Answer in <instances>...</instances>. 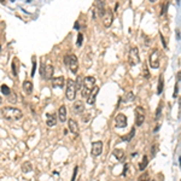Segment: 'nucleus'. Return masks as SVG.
I'll list each match as a JSON object with an SVG mask.
<instances>
[{
  "label": "nucleus",
  "mask_w": 181,
  "mask_h": 181,
  "mask_svg": "<svg viewBox=\"0 0 181 181\" xmlns=\"http://www.w3.org/2000/svg\"><path fill=\"white\" fill-rule=\"evenodd\" d=\"M1 114L3 116L10 120V121H17V120H21L23 117V112L21 111L19 109L17 108H12V106H5L1 109Z\"/></svg>",
  "instance_id": "obj_1"
},
{
  "label": "nucleus",
  "mask_w": 181,
  "mask_h": 181,
  "mask_svg": "<svg viewBox=\"0 0 181 181\" xmlns=\"http://www.w3.org/2000/svg\"><path fill=\"white\" fill-rule=\"evenodd\" d=\"M95 88V79L93 76H87L83 79V85L81 88V94L83 98H86L88 100V98L90 97L93 89Z\"/></svg>",
  "instance_id": "obj_2"
},
{
  "label": "nucleus",
  "mask_w": 181,
  "mask_h": 181,
  "mask_svg": "<svg viewBox=\"0 0 181 181\" xmlns=\"http://www.w3.org/2000/svg\"><path fill=\"white\" fill-rule=\"evenodd\" d=\"M40 75H41L45 80L52 79V76H53V65L48 59H44L41 62V65H40Z\"/></svg>",
  "instance_id": "obj_3"
},
{
  "label": "nucleus",
  "mask_w": 181,
  "mask_h": 181,
  "mask_svg": "<svg viewBox=\"0 0 181 181\" xmlns=\"http://www.w3.org/2000/svg\"><path fill=\"white\" fill-rule=\"evenodd\" d=\"M65 97L68 100H74L76 98V87H75V81L71 79L68 80L67 88H65Z\"/></svg>",
  "instance_id": "obj_4"
},
{
  "label": "nucleus",
  "mask_w": 181,
  "mask_h": 181,
  "mask_svg": "<svg viewBox=\"0 0 181 181\" xmlns=\"http://www.w3.org/2000/svg\"><path fill=\"white\" fill-rule=\"evenodd\" d=\"M128 62L129 64L134 67L140 62V56H139V50L138 47H132L129 50V54H128Z\"/></svg>",
  "instance_id": "obj_5"
},
{
  "label": "nucleus",
  "mask_w": 181,
  "mask_h": 181,
  "mask_svg": "<svg viewBox=\"0 0 181 181\" xmlns=\"http://www.w3.org/2000/svg\"><path fill=\"white\" fill-rule=\"evenodd\" d=\"M102 17H103V23H104V26L109 28L110 26L112 24V21H114V15H112V11L110 10L109 7L105 9V11L104 13L102 15Z\"/></svg>",
  "instance_id": "obj_6"
},
{
  "label": "nucleus",
  "mask_w": 181,
  "mask_h": 181,
  "mask_svg": "<svg viewBox=\"0 0 181 181\" xmlns=\"http://www.w3.org/2000/svg\"><path fill=\"white\" fill-rule=\"evenodd\" d=\"M145 121V110L141 106L135 108V124L141 126Z\"/></svg>",
  "instance_id": "obj_7"
},
{
  "label": "nucleus",
  "mask_w": 181,
  "mask_h": 181,
  "mask_svg": "<svg viewBox=\"0 0 181 181\" xmlns=\"http://www.w3.org/2000/svg\"><path fill=\"white\" fill-rule=\"evenodd\" d=\"M69 57V62H68V65L70 68V71L73 74H77V70H79V60H77V57L75 54H70Z\"/></svg>",
  "instance_id": "obj_8"
},
{
  "label": "nucleus",
  "mask_w": 181,
  "mask_h": 181,
  "mask_svg": "<svg viewBox=\"0 0 181 181\" xmlns=\"http://www.w3.org/2000/svg\"><path fill=\"white\" fill-rule=\"evenodd\" d=\"M149 62H150V65L152 69H157L159 67V54H158L157 50H153V51L151 52Z\"/></svg>",
  "instance_id": "obj_9"
},
{
  "label": "nucleus",
  "mask_w": 181,
  "mask_h": 181,
  "mask_svg": "<svg viewBox=\"0 0 181 181\" xmlns=\"http://www.w3.org/2000/svg\"><path fill=\"white\" fill-rule=\"evenodd\" d=\"M115 126L117 128H124L127 127V117L123 114H118L116 118H115Z\"/></svg>",
  "instance_id": "obj_10"
},
{
  "label": "nucleus",
  "mask_w": 181,
  "mask_h": 181,
  "mask_svg": "<svg viewBox=\"0 0 181 181\" xmlns=\"http://www.w3.org/2000/svg\"><path fill=\"white\" fill-rule=\"evenodd\" d=\"M103 152V143L102 141H94L92 144V156L93 157H97L100 156Z\"/></svg>",
  "instance_id": "obj_11"
},
{
  "label": "nucleus",
  "mask_w": 181,
  "mask_h": 181,
  "mask_svg": "<svg viewBox=\"0 0 181 181\" xmlns=\"http://www.w3.org/2000/svg\"><path fill=\"white\" fill-rule=\"evenodd\" d=\"M65 85V79L63 76H58L52 79V86L53 88H63Z\"/></svg>",
  "instance_id": "obj_12"
},
{
  "label": "nucleus",
  "mask_w": 181,
  "mask_h": 181,
  "mask_svg": "<svg viewBox=\"0 0 181 181\" xmlns=\"http://www.w3.org/2000/svg\"><path fill=\"white\" fill-rule=\"evenodd\" d=\"M73 111L75 114H82L85 111V104H83V102H81V100L75 102L74 105H73Z\"/></svg>",
  "instance_id": "obj_13"
},
{
  "label": "nucleus",
  "mask_w": 181,
  "mask_h": 181,
  "mask_svg": "<svg viewBox=\"0 0 181 181\" xmlns=\"http://www.w3.org/2000/svg\"><path fill=\"white\" fill-rule=\"evenodd\" d=\"M68 124H69V130L73 134H79V124H77V122L75 120H73V118H70L69 121H68Z\"/></svg>",
  "instance_id": "obj_14"
},
{
  "label": "nucleus",
  "mask_w": 181,
  "mask_h": 181,
  "mask_svg": "<svg viewBox=\"0 0 181 181\" xmlns=\"http://www.w3.org/2000/svg\"><path fill=\"white\" fill-rule=\"evenodd\" d=\"M23 90L26 94H32L33 93V82L30 81V80H26V81L23 82Z\"/></svg>",
  "instance_id": "obj_15"
},
{
  "label": "nucleus",
  "mask_w": 181,
  "mask_h": 181,
  "mask_svg": "<svg viewBox=\"0 0 181 181\" xmlns=\"http://www.w3.org/2000/svg\"><path fill=\"white\" fill-rule=\"evenodd\" d=\"M57 123V117L56 114H47V120H46V124L48 127H54Z\"/></svg>",
  "instance_id": "obj_16"
},
{
  "label": "nucleus",
  "mask_w": 181,
  "mask_h": 181,
  "mask_svg": "<svg viewBox=\"0 0 181 181\" xmlns=\"http://www.w3.org/2000/svg\"><path fill=\"white\" fill-rule=\"evenodd\" d=\"M58 118L60 122H65L67 121V108L64 105H62L58 110Z\"/></svg>",
  "instance_id": "obj_17"
},
{
  "label": "nucleus",
  "mask_w": 181,
  "mask_h": 181,
  "mask_svg": "<svg viewBox=\"0 0 181 181\" xmlns=\"http://www.w3.org/2000/svg\"><path fill=\"white\" fill-rule=\"evenodd\" d=\"M112 155H114V157L116 158L117 161H120V162L124 159V156H126V155H124V151L121 150V149H115L114 152H112Z\"/></svg>",
  "instance_id": "obj_18"
},
{
  "label": "nucleus",
  "mask_w": 181,
  "mask_h": 181,
  "mask_svg": "<svg viewBox=\"0 0 181 181\" xmlns=\"http://www.w3.org/2000/svg\"><path fill=\"white\" fill-rule=\"evenodd\" d=\"M21 169H22L23 173H29V172H32V170H33V165H32V163H30V162H24L22 164Z\"/></svg>",
  "instance_id": "obj_19"
},
{
  "label": "nucleus",
  "mask_w": 181,
  "mask_h": 181,
  "mask_svg": "<svg viewBox=\"0 0 181 181\" xmlns=\"http://www.w3.org/2000/svg\"><path fill=\"white\" fill-rule=\"evenodd\" d=\"M147 164H149V158H147V156H144L141 162L139 163V169L140 170H145V168L147 167Z\"/></svg>",
  "instance_id": "obj_20"
},
{
  "label": "nucleus",
  "mask_w": 181,
  "mask_h": 181,
  "mask_svg": "<svg viewBox=\"0 0 181 181\" xmlns=\"http://www.w3.org/2000/svg\"><path fill=\"white\" fill-rule=\"evenodd\" d=\"M134 135H135V128H132V129H130V132H129V134L124 135V137L122 138V140H123V141H130V140L133 139Z\"/></svg>",
  "instance_id": "obj_21"
},
{
  "label": "nucleus",
  "mask_w": 181,
  "mask_h": 181,
  "mask_svg": "<svg viewBox=\"0 0 181 181\" xmlns=\"http://www.w3.org/2000/svg\"><path fill=\"white\" fill-rule=\"evenodd\" d=\"M82 85H83V77L82 76H77V80L75 81V87H76V90H81V88H82Z\"/></svg>",
  "instance_id": "obj_22"
},
{
  "label": "nucleus",
  "mask_w": 181,
  "mask_h": 181,
  "mask_svg": "<svg viewBox=\"0 0 181 181\" xmlns=\"http://www.w3.org/2000/svg\"><path fill=\"white\" fill-rule=\"evenodd\" d=\"M7 100L10 103H12V104H15V103H17V94L13 92V90H11V93H10L9 95H7Z\"/></svg>",
  "instance_id": "obj_23"
},
{
  "label": "nucleus",
  "mask_w": 181,
  "mask_h": 181,
  "mask_svg": "<svg viewBox=\"0 0 181 181\" xmlns=\"http://www.w3.org/2000/svg\"><path fill=\"white\" fill-rule=\"evenodd\" d=\"M98 92H99V88L97 87V89L93 92V94H90V97H89V99L87 100V103L88 104H94V102H95V98H97V94H98Z\"/></svg>",
  "instance_id": "obj_24"
},
{
  "label": "nucleus",
  "mask_w": 181,
  "mask_h": 181,
  "mask_svg": "<svg viewBox=\"0 0 181 181\" xmlns=\"http://www.w3.org/2000/svg\"><path fill=\"white\" fill-rule=\"evenodd\" d=\"M163 92V79H162V76L159 77V80H158V88H157V94H161Z\"/></svg>",
  "instance_id": "obj_25"
},
{
  "label": "nucleus",
  "mask_w": 181,
  "mask_h": 181,
  "mask_svg": "<svg viewBox=\"0 0 181 181\" xmlns=\"http://www.w3.org/2000/svg\"><path fill=\"white\" fill-rule=\"evenodd\" d=\"M133 99H134V94H133L132 92H129V93L123 98V102H124V103H128V102H132Z\"/></svg>",
  "instance_id": "obj_26"
},
{
  "label": "nucleus",
  "mask_w": 181,
  "mask_h": 181,
  "mask_svg": "<svg viewBox=\"0 0 181 181\" xmlns=\"http://www.w3.org/2000/svg\"><path fill=\"white\" fill-rule=\"evenodd\" d=\"M138 181H150V175L147 173H144L139 176V180Z\"/></svg>",
  "instance_id": "obj_27"
},
{
  "label": "nucleus",
  "mask_w": 181,
  "mask_h": 181,
  "mask_svg": "<svg viewBox=\"0 0 181 181\" xmlns=\"http://www.w3.org/2000/svg\"><path fill=\"white\" fill-rule=\"evenodd\" d=\"M1 92H3V94H5V95H9L10 93H11V89H10L6 85H3L1 86Z\"/></svg>",
  "instance_id": "obj_28"
},
{
  "label": "nucleus",
  "mask_w": 181,
  "mask_h": 181,
  "mask_svg": "<svg viewBox=\"0 0 181 181\" xmlns=\"http://www.w3.org/2000/svg\"><path fill=\"white\" fill-rule=\"evenodd\" d=\"M162 105H163V102H161L158 108H157V112H156V118H158L161 116V112H162Z\"/></svg>",
  "instance_id": "obj_29"
},
{
  "label": "nucleus",
  "mask_w": 181,
  "mask_h": 181,
  "mask_svg": "<svg viewBox=\"0 0 181 181\" xmlns=\"http://www.w3.org/2000/svg\"><path fill=\"white\" fill-rule=\"evenodd\" d=\"M16 63H17V58H13V60H12V71H13V74H15V75H17Z\"/></svg>",
  "instance_id": "obj_30"
},
{
  "label": "nucleus",
  "mask_w": 181,
  "mask_h": 181,
  "mask_svg": "<svg viewBox=\"0 0 181 181\" xmlns=\"http://www.w3.org/2000/svg\"><path fill=\"white\" fill-rule=\"evenodd\" d=\"M144 76H145V79H150V71L146 67V64L144 65Z\"/></svg>",
  "instance_id": "obj_31"
},
{
  "label": "nucleus",
  "mask_w": 181,
  "mask_h": 181,
  "mask_svg": "<svg viewBox=\"0 0 181 181\" xmlns=\"http://www.w3.org/2000/svg\"><path fill=\"white\" fill-rule=\"evenodd\" d=\"M157 150H158L157 145H152V149H151V155H152V157H155V155L157 153Z\"/></svg>",
  "instance_id": "obj_32"
},
{
  "label": "nucleus",
  "mask_w": 181,
  "mask_h": 181,
  "mask_svg": "<svg viewBox=\"0 0 181 181\" xmlns=\"http://www.w3.org/2000/svg\"><path fill=\"white\" fill-rule=\"evenodd\" d=\"M77 172H79V167H75V168H74V173H73L71 181H75V179H76V175H77Z\"/></svg>",
  "instance_id": "obj_33"
},
{
  "label": "nucleus",
  "mask_w": 181,
  "mask_h": 181,
  "mask_svg": "<svg viewBox=\"0 0 181 181\" xmlns=\"http://www.w3.org/2000/svg\"><path fill=\"white\" fill-rule=\"evenodd\" d=\"M82 39H83V35L81 33H79V39H77V46H81L82 45Z\"/></svg>",
  "instance_id": "obj_34"
},
{
  "label": "nucleus",
  "mask_w": 181,
  "mask_h": 181,
  "mask_svg": "<svg viewBox=\"0 0 181 181\" xmlns=\"http://www.w3.org/2000/svg\"><path fill=\"white\" fill-rule=\"evenodd\" d=\"M35 70H36V62H35V59H33V70H32V76H34Z\"/></svg>",
  "instance_id": "obj_35"
},
{
  "label": "nucleus",
  "mask_w": 181,
  "mask_h": 181,
  "mask_svg": "<svg viewBox=\"0 0 181 181\" xmlns=\"http://www.w3.org/2000/svg\"><path fill=\"white\" fill-rule=\"evenodd\" d=\"M178 92H179V85L176 83V85H175V90H174V93H173V97L174 98L178 95Z\"/></svg>",
  "instance_id": "obj_36"
},
{
  "label": "nucleus",
  "mask_w": 181,
  "mask_h": 181,
  "mask_svg": "<svg viewBox=\"0 0 181 181\" xmlns=\"http://www.w3.org/2000/svg\"><path fill=\"white\" fill-rule=\"evenodd\" d=\"M161 35V39H162V44H163V46L164 47H167V42H165V40H164V38H163V35L162 34H159Z\"/></svg>",
  "instance_id": "obj_37"
},
{
  "label": "nucleus",
  "mask_w": 181,
  "mask_h": 181,
  "mask_svg": "<svg viewBox=\"0 0 181 181\" xmlns=\"http://www.w3.org/2000/svg\"><path fill=\"white\" fill-rule=\"evenodd\" d=\"M82 120H83V122H88V121H89V117H88V116H83Z\"/></svg>",
  "instance_id": "obj_38"
},
{
  "label": "nucleus",
  "mask_w": 181,
  "mask_h": 181,
  "mask_svg": "<svg viewBox=\"0 0 181 181\" xmlns=\"http://www.w3.org/2000/svg\"><path fill=\"white\" fill-rule=\"evenodd\" d=\"M176 76H178V81H181V71H179V73H178Z\"/></svg>",
  "instance_id": "obj_39"
},
{
  "label": "nucleus",
  "mask_w": 181,
  "mask_h": 181,
  "mask_svg": "<svg viewBox=\"0 0 181 181\" xmlns=\"http://www.w3.org/2000/svg\"><path fill=\"white\" fill-rule=\"evenodd\" d=\"M1 102H3V99H1V97H0V104H1Z\"/></svg>",
  "instance_id": "obj_40"
},
{
  "label": "nucleus",
  "mask_w": 181,
  "mask_h": 181,
  "mask_svg": "<svg viewBox=\"0 0 181 181\" xmlns=\"http://www.w3.org/2000/svg\"><path fill=\"white\" fill-rule=\"evenodd\" d=\"M179 161H180V165H181V157H180V159H179Z\"/></svg>",
  "instance_id": "obj_41"
},
{
  "label": "nucleus",
  "mask_w": 181,
  "mask_h": 181,
  "mask_svg": "<svg viewBox=\"0 0 181 181\" xmlns=\"http://www.w3.org/2000/svg\"><path fill=\"white\" fill-rule=\"evenodd\" d=\"M151 181H155V180H151Z\"/></svg>",
  "instance_id": "obj_42"
}]
</instances>
